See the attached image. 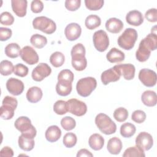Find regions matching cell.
<instances>
[{
	"instance_id": "obj_1",
	"label": "cell",
	"mask_w": 157,
	"mask_h": 157,
	"mask_svg": "<svg viewBox=\"0 0 157 157\" xmlns=\"http://www.w3.org/2000/svg\"><path fill=\"white\" fill-rule=\"evenodd\" d=\"M157 48V36L156 33H150L143 39L136 52V59L140 62L146 61L150 57L151 51Z\"/></svg>"
},
{
	"instance_id": "obj_2",
	"label": "cell",
	"mask_w": 157,
	"mask_h": 157,
	"mask_svg": "<svg viewBox=\"0 0 157 157\" xmlns=\"http://www.w3.org/2000/svg\"><path fill=\"white\" fill-rule=\"evenodd\" d=\"M85 48L83 44L78 43L75 45L71 50L72 66L76 71H83L87 66V60L85 58Z\"/></svg>"
},
{
	"instance_id": "obj_3",
	"label": "cell",
	"mask_w": 157,
	"mask_h": 157,
	"mask_svg": "<svg viewBox=\"0 0 157 157\" xmlns=\"http://www.w3.org/2000/svg\"><path fill=\"white\" fill-rule=\"evenodd\" d=\"M95 123L101 132L105 135H110L116 132L117 125L106 114L100 113L95 118Z\"/></svg>"
},
{
	"instance_id": "obj_4",
	"label": "cell",
	"mask_w": 157,
	"mask_h": 157,
	"mask_svg": "<svg viewBox=\"0 0 157 157\" xmlns=\"http://www.w3.org/2000/svg\"><path fill=\"white\" fill-rule=\"evenodd\" d=\"M137 32L135 29L128 28L118 38V44L123 49L131 50L137 39Z\"/></svg>"
},
{
	"instance_id": "obj_5",
	"label": "cell",
	"mask_w": 157,
	"mask_h": 157,
	"mask_svg": "<svg viewBox=\"0 0 157 157\" xmlns=\"http://www.w3.org/2000/svg\"><path fill=\"white\" fill-rule=\"evenodd\" d=\"M97 86L96 80L92 77L80 78L77 83V93L82 97H88L95 90Z\"/></svg>"
},
{
	"instance_id": "obj_6",
	"label": "cell",
	"mask_w": 157,
	"mask_h": 157,
	"mask_svg": "<svg viewBox=\"0 0 157 157\" xmlns=\"http://www.w3.org/2000/svg\"><path fill=\"white\" fill-rule=\"evenodd\" d=\"M2 105L0 108V116L4 120H10L14 115V111L16 109L18 101L16 98L6 96L4 98L2 102Z\"/></svg>"
},
{
	"instance_id": "obj_7",
	"label": "cell",
	"mask_w": 157,
	"mask_h": 157,
	"mask_svg": "<svg viewBox=\"0 0 157 157\" xmlns=\"http://www.w3.org/2000/svg\"><path fill=\"white\" fill-rule=\"evenodd\" d=\"M33 26L47 34H53L56 29V23L52 19L44 16L36 17L33 21Z\"/></svg>"
},
{
	"instance_id": "obj_8",
	"label": "cell",
	"mask_w": 157,
	"mask_h": 157,
	"mask_svg": "<svg viewBox=\"0 0 157 157\" xmlns=\"http://www.w3.org/2000/svg\"><path fill=\"white\" fill-rule=\"evenodd\" d=\"M15 128L22 134L34 138L37 134V131L31 124V120L25 116L18 117L15 121Z\"/></svg>"
},
{
	"instance_id": "obj_9",
	"label": "cell",
	"mask_w": 157,
	"mask_h": 157,
	"mask_svg": "<svg viewBox=\"0 0 157 157\" xmlns=\"http://www.w3.org/2000/svg\"><path fill=\"white\" fill-rule=\"evenodd\" d=\"M93 42L95 48L100 52L105 51L109 45L108 35L104 30H98L93 34Z\"/></svg>"
},
{
	"instance_id": "obj_10",
	"label": "cell",
	"mask_w": 157,
	"mask_h": 157,
	"mask_svg": "<svg viewBox=\"0 0 157 157\" xmlns=\"http://www.w3.org/2000/svg\"><path fill=\"white\" fill-rule=\"evenodd\" d=\"M67 103L68 112L71 113L77 117H81L86 113L87 106L84 102L73 98L69 99Z\"/></svg>"
},
{
	"instance_id": "obj_11",
	"label": "cell",
	"mask_w": 157,
	"mask_h": 157,
	"mask_svg": "<svg viewBox=\"0 0 157 157\" xmlns=\"http://www.w3.org/2000/svg\"><path fill=\"white\" fill-rule=\"evenodd\" d=\"M138 77L142 83L147 87L154 86L156 83V74L153 70L142 69L139 71Z\"/></svg>"
},
{
	"instance_id": "obj_12",
	"label": "cell",
	"mask_w": 157,
	"mask_h": 157,
	"mask_svg": "<svg viewBox=\"0 0 157 157\" xmlns=\"http://www.w3.org/2000/svg\"><path fill=\"white\" fill-rule=\"evenodd\" d=\"M52 72L51 67L47 64L39 63L32 71L31 77L36 82H41L45 77L49 76Z\"/></svg>"
},
{
	"instance_id": "obj_13",
	"label": "cell",
	"mask_w": 157,
	"mask_h": 157,
	"mask_svg": "<svg viewBox=\"0 0 157 157\" xmlns=\"http://www.w3.org/2000/svg\"><path fill=\"white\" fill-rule=\"evenodd\" d=\"M20 56L22 60L29 65H34L39 61L38 54L33 47L28 45L21 49Z\"/></svg>"
},
{
	"instance_id": "obj_14",
	"label": "cell",
	"mask_w": 157,
	"mask_h": 157,
	"mask_svg": "<svg viewBox=\"0 0 157 157\" xmlns=\"http://www.w3.org/2000/svg\"><path fill=\"white\" fill-rule=\"evenodd\" d=\"M136 145L140 147L144 151H148L151 148L153 145V139L151 134L147 132H140L136 138Z\"/></svg>"
},
{
	"instance_id": "obj_15",
	"label": "cell",
	"mask_w": 157,
	"mask_h": 157,
	"mask_svg": "<svg viewBox=\"0 0 157 157\" xmlns=\"http://www.w3.org/2000/svg\"><path fill=\"white\" fill-rule=\"evenodd\" d=\"M6 88L11 94L18 96L23 93L25 86L23 82L20 80L11 77L6 82Z\"/></svg>"
},
{
	"instance_id": "obj_16",
	"label": "cell",
	"mask_w": 157,
	"mask_h": 157,
	"mask_svg": "<svg viewBox=\"0 0 157 157\" xmlns=\"http://www.w3.org/2000/svg\"><path fill=\"white\" fill-rule=\"evenodd\" d=\"M121 75H123L124 78L127 80H130L134 78L135 75L136 68L132 64H119L113 66Z\"/></svg>"
},
{
	"instance_id": "obj_17",
	"label": "cell",
	"mask_w": 157,
	"mask_h": 157,
	"mask_svg": "<svg viewBox=\"0 0 157 157\" xmlns=\"http://www.w3.org/2000/svg\"><path fill=\"white\" fill-rule=\"evenodd\" d=\"M82 28L77 23H71L67 25L64 29V34L67 40L74 41L77 40L81 35Z\"/></svg>"
},
{
	"instance_id": "obj_18",
	"label": "cell",
	"mask_w": 157,
	"mask_h": 157,
	"mask_svg": "<svg viewBox=\"0 0 157 157\" xmlns=\"http://www.w3.org/2000/svg\"><path fill=\"white\" fill-rule=\"evenodd\" d=\"M121 77L118 71L113 67L107 70L104 71L101 75V79L102 83L104 85H108L110 82H117L120 80Z\"/></svg>"
},
{
	"instance_id": "obj_19",
	"label": "cell",
	"mask_w": 157,
	"mask_h": 157,
	"mask_svg": "<svg viewBox=\"0 0 157 157\" xmlns=\"http://www.w3.org/2000/svg\"><path fill=\"white\" fill-rule=\"evenodd\" d=\"M126 22L131 25L138 26L144 22V17L142 13L137 10L129 11L126 16Z\"/></svg>"
},
{
	"instance_id": "obj_20",
	"label": "cell",
	"mask_w": 157,
	"mask_h": 157,
	"mask_svg": "<svg viewBox=\"0 0 157 157\" xmlns=\"http://www.w3.org/2000/svg\"><path fill=\"white\" fill-rule=\"evenodd\" d=\"M28 2L26 0H12L11 6L13 12L19 17H23L26 14Z\"/></svg>"
},
{
	"instance_id": "obj_21",
	"label": "cell",
	"mask_w": 157,
	"mask_h": 157,
	"mask_svg": "<svg viewBox=\"0 0 157 157\" xmlns=\"http://www.w3.org/2000/svg\"><path fill=\"white\" fill-rule=\"evenodd\" d=\"M123 23L121 20L117 18H110L105 23L106 29L111 33H119L123 29Z\"/></svg>"
},
{
	"instance_id": "obj_22",
	"label": "cell",
	"mask_w": 157,
	"mask_h": 157,
	"mask_svg": "<svg viewBox=\"0 0 157 157\" xmlns=\"http://www.w3.org/2000/svg\"><path fill=\"white\" fill-rule=\"evenodd\" d=\"M18 143L19 147L26 151L32 150L34 147L35 144L34 138L22 134L18 137Z\"/></svg>"
},
{
	"instance_id": "obj_23",
	"label": "cell",
	"mask_w": 157,
	"mask_h": 157,
	"mask_svg": "<svg viewBox=\"0 0 157 157\" xmlns=\"http://www.w3.org/2000/svg\"><path fill=\"white\" fill-rule=\"evenodd\" d=\"M42 91L38 86H32L28 89L26 93V99L31 103H37L42 98Z\"/></svg>"
},
{
	"instance_id": "obj_24",
	"label": "cell",
	"mask_w": 157,
	"mask_h": 157,
	"mask_svg": "<svg viewBox=\"0 0 157 157\" xmlns=\"http://www.w3.org/2000/svg\"><path fill=\"white\" fill-rule=\"evenodd\" d=\"M61 136V131L60 128L56 125H52L49 126L45 133L46 139L50 142H56Z\"/></svg>"
},
{
	"instance_id": "obj_25",
	"label": "cell",
	"mask_w": 157,
	"mask_h": 157,
	"mask_svg": "<svg viewBox=\"0 0 157 157\" xmlns=\"http://www.w3.org/2000/svg\"><path fill=\"white\" fill-rule=\"evenodd\" d=\"M123 144L121 140L117 137L110 139L107 142V149L108 151L112 155H118L122 149Z\"/></svg>"
},
{
	"instance_id": "obj_26",
	"label": "cell",
	"mask_w": 157,
	"mask_h": 157,
	"mask_svg": "<svg viewBox=\"0 0 157 157\" xmlns=\"http://www.w3.org/2000/svg\"><path fill=\"white\" fill-rule=\"evenodd\" d=\"M88 144L91 149L95 151L100 150L104 145V137L99 134H93L89 137Z\"/></svg>"
},
{
	"instance_id": "obj_27",
	"label": "cell",
	"mask_w": 157,
	"mask_h": 157,
	"mask_svg": "<svg viewBox=\"0 0 157 157\" xmlns=\"http://www.w3.org/2000/svg\"><path fill=\"white\" fill-rule=\"evenodd\" d=\"M142 103L148 107H153L157 103L156 94L154 91L147 90L145 91L141 96Z\"/></svg>"
},
{
	"instance_id": "obj_28",
	"label": "cell",
	"mask_w": 157,
	"mask_h": 157,
	"mask_svg": "<svg viewBox=\"0 0 157 157\" xmlns=\"http://www.w3.org/2000/svg\"><path fill=\"white\" fill-rule=\"evenodd\" d=\"M107 59L112 63L121 62L124 61L125 55L124 53L118 48H112L106 55Z\"/></svg>"
},
{
	"instance_id": "obj_29",
	"label": "cell",
	"mask_w": 157,
	"mask_h": 157,
	"mask_svg": "<svg viewBox=\"0 0 157 157\" xmlns=\"http://www.w3.org/2000/svg\"><path fill=\"white\" fill-rule=\"evenodd\" d=\"M72 89V83L58 82L56 85V91L59 96H66L69 95Z\"/></svg>"
},
{
	"instance_id": "obj_30",
	"label": "cell",
	"mask_w": 157,
	"mask_h": 157,
	"mask_svg": "<svg viewBox=\"0 0 157 157\" xmlns=\"http://www.w3.org/2000/svg\"><path fill=\"white\" fill-rule=\"evenodd\" d=\"M5 54L10 58H16L20 55L21 48L17 43L9 44L4 49Z\"/></svg>"
},
{
	"instance_id": "obj_31",
	"label": "cell",
	"mask_w": 157,
	"mask_h": 157,
	"mask_svg": "<svg viewBox=\"0 0 157 157\" xmlns=\"http://www.w3.org/2000/svg\"><path fill=\"white\" fill-rule=\"evenodd\" d=\"M101 23V20L100 17L96 15H88L85 21V25L86 28L90 30L94 29L99 27Z\"/></svg>"
},
{
	"instance_id": "obj_32",
	"label": "cell",
	"mask_w": 157,
	"mask_h": 157,
	"mask_svg": "<svg viewBox=\"0 0 157 157\" xmlns=\"http://www.w3.org/2000/svg\"><path fill=\"white\" fill-rule=\"evenodd\" d=\"M136 126L131 123H124L120 126V134L125 138L132 137L136 132Z\"/></svg>"
},
{
	"instance_id": "obj_33",
	"label": "cell",
	"mask_w": 157,
	"mask_h": 157,
	"mask_svg": "<svg viewBox=\"0 0 157 157\" xmlns=\"http://www.w3.org/2000/svg\"><path fill=\"white\" fill-rule=\"evenodd\" d=\"M31 44L37 48H42L47 44V39L46 37L39 34H33L30 39Z\"/></svg>"
},
{
	"instance_id": "obj_34",
	"label": "cell",
	"mask_w": 157,
	"mask_h": 157,
	"mask_svg": "<svg viewBox=\"0 0 157 157\" xmlns=\"http://www.w3.org/2000/svg\"><path fill=\"white\" fill-rule=\"evenodd\" d=\"M64 55L60 52H55L50 56V62L52 65L55 67L62 66L64 63Z\"/></svg>"
},
{
	"instance_id": "obj_35",
	"label": "cell",
	"mask_w": 157,
	"mask_h": 157,
	"mask_svg": "<svg viewBox=\"0 0 157 157\" xmlns=\"http://www.w3.org/2000/svg\"><path fill=\"white\" fill-rule=\"evenodd\" d=\"M145 156V155L144 153V151L137 145L128 148L127 149H126L124 153L123 154V157H130V156L144 157Z\"/></svg>"
},
{
	"instance_id": "obj_36",
	"label": "cell",
	"mask_w": 157,
	"mask_h": 157,
	"mask_svg": "<svg viewBox=\"0 0 157 157\" xmlns=\"http://www.w3.org/2000/svg\"><path fill=\"white\" fill-rule=\"evenodd\" d=\"M14 71L12 63L9 60H2L0 64V72L2 75L7 76L10 75Z\"/></svg>"
},
{
	"instance_id": "obj_37",
	"label": "cell",
	"mask_w": 157,
	"mask_h": 157,
	"mask_svg": "<svg viewBox=\"0 0 157 157\" xmlns=\"http://www.w3.org/2000/svg\"><path fill=\"white\" fill-rule=\"evenodd\" d=\"M74 75L73 72L69 69H63L58 75V81L67 83H72Z\"/></svg>"
},
{
	"instance_id": "obj_38",
	"label": "cell",
	"mask_w": 157,
	"mask_h": 157,
	"mask_svg": "<svg viewBox=\"0 0 157 157\" xmlns=\"http://www.w3.org/2000/svg\"><path fill=\"white\" fill-rule=\"evenodd\" d=\"M53 111L58 115H64L68 112L67 103L63 100H58L53 105Z\"/></svg>"
},
{
	"instance_id": "obj_39",
	"label": "cell",
	"mask_w": 157,
	"mask_h": 157,
	"mask_svg": "<svg viewBox=\"0 0 157 157\" xmlns=\"http://www.w3.org/2000/svg\"><path fill=\"white\" fill-rule=\"evenodd\" d=\"M77 138L76 135L73 132L66 133L63 139L64 145L67 148H72L74 147L77 143Z\"/></svg>"
},
{
	"instance_id": "obj_40",
	"label": "cell",
	"mask_w": 157,
	"mask_h": 157,
	"mask_svg": "<svg viewBox=\"0 0 157 157\" xmlns=\"http://www.w3.org/2000/svg\"><path fill=\"white\" fill-rule=\"evenodd\" d=\"M114 118L118 122H123L128 117V111L124 107H119L113 112Z\"/></svg>"
},
{
	"instance_id": "obj_41",
	"label": "cell",
	"mask_w": 157,
	"mask_h": 157,
	"mask_svg": "<svg viewBox=\"0 0 157 157\" xmlns=\"http://www.w3.org/2000/svg\"><path fill=\"white\" fill-rule=\"evenodd\" d=\"M61 125L64 130L68 131L74 129L76 126V122L75 120L71 117L66 116L61 119Z\"/></svg>"
},
{
	"instance_id": "obj_42",
	"label": "cell",
	"mask_w": 157,
	"mask_h": 157,
	"mask_svg": "<svg viewBox=\"0 0 157 157\" xmlns=\"http://www.w3.org/2000/svg\"><path fill=\"white\" fill-rule=\"evenodd\" d=\"M104 1L103 0H85V4L86 7L90 10H98L101 9Z\"/></svg>"
},
{
	"instance_id": "obj_43",
	"label": "cell",
	"mask_w": 157,
	"mask_h": 157,
	"mask_svg": "<svg viewBox=\"0 0 157 157\" xmlns=\"http://www.w3.org/2000/svg\"><path fill=\"white\" fill-rule=\"evenodd\" d=\"M0 22L3 25L10 26L14 22L13 15L9 12H4L0 15Z\"/></svg>"
},
{
	"instance_id": "obj_44",
	"label": "cell",
	"mask_w": 157,
	"mask_h": 157,
	"mask_svg": "<svg viewBox=\"0 0 157 157\" xmlns=\"http://www.w3.org/2000/svg\"><path fill=\"white\" fill-rule=\"evenodd\" d=\"M28 67L21 63H18L14 66L13 73L17 76L24 77L28 75Z\"/></svg>"
},
{
	"instance_id": "obj_45",
	"label": "cell",
	"mask_w": 157,
	"mask_h": 157,
	"mask_svg": "<svg viewBox=\"0 0 157 157\" xmlns=\"http://www.w3.org/2000/svg\"><path fill=\"white\" fill-rule=\"evenodd\" d=\"M131 119L137 123H142L146 119V113L141 110H136L132 113Z\"/></svg>"
},
{
	"instance_id": "obj_46",
	"label": "cell",
	"mask_w": 157,
	"mask_h": 157,
	"mask_svg": "<svg viewBox=\"0 0 157 157\" xmlns=\"http://www.w3.org/2000/svg\"><path fill=\"white\" fill-rule=\"evenodd\" d=\"M81 4L80 0H66L64 2L65 7L69 11H75Z\"/></svg>"
},
{
	"instance_id": "obj_47",
	"label": "cell",
	"mask_w": 157,
	"mask_h": 157,
	"mask_svg": "<svg viewBox=\"0 0 157 157\" xmlns=\"http://www.w3.org/2000/svg\"><path fill=\"white\" fill-rule=\"evenodd\" d=\"M44 9V4L40 0H34L31 4V10L33 13H38L42 11Z\"/></svg>"
},
{
	"instance_id": "obj_48",
	"label": "cell",
	"mask_w": 157,
	"mask_h": 157,
	"mask_svg": "<svg viewBox=\"0 0 157 157\" xmlns=\"http://www.w3.org/2000/svg\"><path fill=\"white\" fill-rule=\"evenodd\" d=\"M145 18L150 22L155 23L157 21L156 9L152 8L148 10L145 14Z\"/></svg>"
},
{
	"instance_id": "obj_49",
	"label": "cell",
	"mask_w": 157,
	"mask_h": 157,
	"mask_svg": "<svg viewBox=\"0 0 157 157\" xmlns=\"http://www.w3.org/2000/svg\"><path fill=\"white\" fill-rule=\"evenodd\" d=\"M12 30L7 28H0V40L1 41H6L10 39L12 36Z\"/></svg>"
},
{
	"instance_id": "obj_50",
	"label": "cell",
	"mask_w": 157,
	"mask_h": 157,
	"mask_svg": "<svg viewBox=\"0 0 157 157\" xmlns=\"http://www.w3.org/2000/svg\"><path fill=\"white\" fill-rule=\"evenodd\" d=\"M0 156L2 157L3 156L12 157L13 156V151L10 147L8 146L4 147L0 151Z\"/></svg>"
},
{
	"instance_id": "obj_51",
	"label": "cell",
	"mask_w": 157,
	"mask_h": 157,
	"mask_svg": "<svg viewBox=\"0 0 157 157\" xmlns=\"http://www.w3.org/2000/svg\"><path fill=\"white\" fill-rule=\"evenodd\" d=\"M77 156L80 157V156H88V157H93V155L88 150L85 148L80 149L77 153Z\"/></svg>"
}]
</instances>
